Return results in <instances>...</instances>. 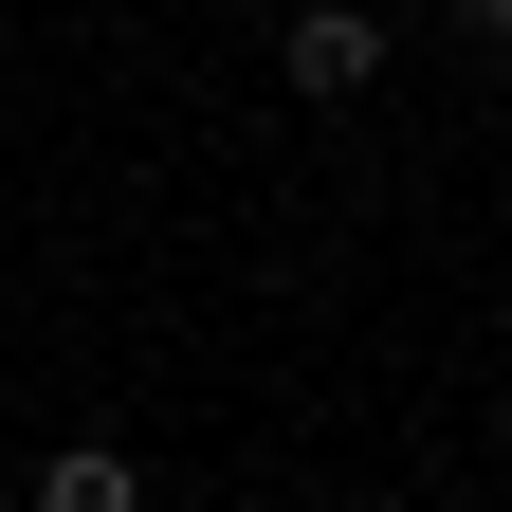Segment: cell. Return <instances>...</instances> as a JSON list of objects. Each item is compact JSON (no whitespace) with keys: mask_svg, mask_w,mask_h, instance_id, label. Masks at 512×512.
<instances>
[{"mask_svg":"<svg viewBox=\"0 0 512 512\" xmlns=\"http://www.w3.org/2000/svg\"><path fill=\"white\" fill-rule=\"evenodd\" d=\"M458 37H476V55H512V0H458Z\"/></svg>","mask_w":512,"mask_h":512,"instance_id":"obj_3","label":"cell"},{"mask_svg":"<svg viewBox=\"0 0 512 512\" xmlns=\"http://www.w3.org/2000/svg\"><path fill=\"white\" fill-rule=\"evenodd\" d=\"M275 74H293L311 110L366 92V74H384V19H366V0H311V19H275Z\"/></svg>","mask_w":512,"mask_h":512,"instance_id":"obj_1","label":"cell"},{"mask_svg":"<svg viewBox=\"0 0 512 512\" xmlns=\"http://www.w3.org/2000/svg\"><path fill=\"white\" fill-rule=\"evenodd\" d=\"M37 512H147L128 439H55V458H37Z\"/></svg>","mask_w":512,"mask_h":512,"instance_id":"obj_2","label":"cell"}]
</instances>
